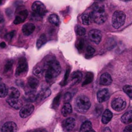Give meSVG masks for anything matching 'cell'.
Instances as JSON below:
<instances>
[{
  "instance_id": "f907efd6",
  "label": "cell",
  "mask_w": 132,
  "mask_h": 132,
  "mask_svg": "<svg viewBox=\"0 0 132 132\" xmlns=\"http://www.w3.org/2000/svg\"><path fill=\"white\" fill-rule=\"evenodd\" d=\"M97 1H104V0H97Z\"/></svg>"
},
{
  "instance_id": "836d02e7",
  "label": "cell",
  "mask_w": 132,
  "mask_h": 132,
  "mask_svg": "<svg viewBox=\"0 0 132 132\" xmlns=\"http://www.w3.org/2000/svg\"><path fill=\"white\" fill-rule=\"evenodd\" d=\"M95 50L91 46H88L86 47V57L89 58L92 56L95 53Z\"/></svg>"
},
{
  "instance_id": "7dc6e473",
  "label": "cell",
  "mask_w": 132,
  "mask_h": 132,
  "mask_svg": "<svg viewBox=\"0 0 132 132\" xmlns=\"http://www.w3.org/2000/svg\"><path fill=\"white\" fill-rule=\"evenodd\" d=\"M119 1H125V2H127V1H131V0H119Z\"/></svg>"
},
{
  "instance_id": "f35d334b",
  "label": "cell",
  "mask_w": 132,
  "mask_h": 132,
  "mask_svg": "<svg viewBox=\"0 0 132 132\" xmlns=\"http://www.w3.org/2000/svg\"><path fill=\"white\" fill-rule=\"evenodd\" d=\"M103 106L100 105V104H97V105L96 106V107H95V113L97 114V116H99V115L101 113L102 111H103Z\"/></svg>"
},
{
  "instance_id": "d6986e66",
  "label": "cell",
  "mask_w": 132,
  "mask_h": 132,
  "mask_svg": "<svg viewBox=\"0 0 132 132\" xmlns=\"http://www.w3.org/2000/svg\"><path fill=\"white\" fill-rule=\"evenodd\" d=\"M28 86L30 90H36L37 86H39V81L36 77H34V76H31V77H28Z\"/></svg>"
},
{
  "instance_id": "52a82bcc",
  "label": "cell",
  "mask_w": 132,
  "mask_h": 132,
  "mask_svg": "<svg viewBox=\"0 0 132 132\" xmlns=\"http://www.w3.org/2000/svg\"><path fill=\"white\" fill-rule=\"evenodd\" d=\"M32 9L35 14L39 16H43L46 12V9L45 5L39 1H36L33 3L32 5Z\"/></svg>"
},
{
  "instance_id": "bcb514c9",
  "label": "cell",
  "mask_w": 132,
  "mask_h": 132,
  "mask_svg": "<svg viewBox=\"0 0 132 132\" xmlns=\"http://www.w3.org/2000/svg\"><path fill=\"white\" fill-rule=\"evenodd\" d=\"M103 132H112V131H111V130L109 128L106 127V128H104V131H103Z\"/></svg>"
},
{
  "instance_id": "83f0119b",
  "label": "cell",
  "mask_w": 132,
  "mask_h": 132,
  "mask_svg": "<svg viewBox=\"0 0 132 132\" xmlns=\"http://www.w3.org/2000/svg\"><path fill=\"white\" fill-rule=\"evenodd\" d=\"M48 21L50 23L56 26L59 25V22H60L59 16L55 14H52L50 15V16L48 17Z\"/></svg>"
},
{
  "instance_id": "f1b7e54d",
  "label": "cell",
  "mask_w": 132,
  "mask_h": 132,
  "mask_svg": "<svg viewBox=\"0 0 132 132\" xmlns=\"http://www.w3.org/2000/svg\"><path fill=\"white\" fill-rule=\"evenodd\" d=\"M93 79H94V74L92 72H88L86 74V77H85V81L82 82V86H85V85H87L90 84V82H92Z\"/></svg>"
},
{
  "instance_id": "7402d4cb",
  "label": "cell",
  "mask_w": 132,
  "mask_h": 132,
  "mask_svg": "<svg viewBox=\"0 0 132 132\" xmlns=\"http://www.w3.org/2000/svg\"><path fill=\"white\" fill-rule=\"evenodd\" d=\"M79 132H95L92 128V122L90 121H85L81 126Z\"/></svg>"
},
{
  "instance_id": "d590c367",
  "label": "cell",
  "mask_w": 132,
  "mask_h": 132,
  "mask_svg": "<svg viewBox=\"0 0 132 132\" xmlns=\"http://www.w3.org/2000/svg\"><path fill=\"white\" fill-rule=\"evenodd\" d=\"M76 46H77V48L79 51L82 52L83 50L84 46H85V41H84V39H79V41L77 43V45H76Z\"/></svg>"
},
{
  "instance_id": "4fadbf2b",
  "label": "cell",
  "mask_w": 132,
  "mask_h": 132,
  "mask_svg": "<svg viewBox=\"0 0 132 132\" xmlns=\"http://www.w3.org/2000/svg\"><path fill=\"white\" fill-rule=\"evenodd\" d=\"M6 101L10 106L12 107L15 110L20 109L23 106V103L20 99H19V98L8 97Z\"/></svg>"
},
{
  "instance_id": "f6af8a7d",
  "label": "cell",
  "mask_w": 132,
  "mask_h": 132,
  "mask_svg": "<svg viewBox=\"0 0 132 132\" xmlns=\"http://www.w3.org/2000/svg\"><path fill=\"white\" fill-rule=\"evenodd\" d=\"M6 46V44L5 42H2L0 43V47L1 48H5Z\"/></svg>"
},
{
  "instance_id": "3957f363",
  "label": "cell",
  "mask_w": 132,
  "mask_h": 132,
  "mask_svg": "<svg viewBox=\"0 0 132 132\" xmlns=\"http://www.w3.org/2000/svg\"><path fill=\"white\" fill-rule=\"evenodd\" d=\"M91 102L89 98L85 95H80L76 101V108L80 113H85L90 109Z\"/></svg>"
},
{
  "instance_id": "484cf974",
  "label": "cell",
  "mask_w": 132,
  "mask_h": 132,
  "mask_svg": "<svg viewBox=\"0 0 132 132\" xmlns=\"http://www.w3.org/2000/svg\"><path fill=\"white\" fill-rule=\"evenodd\" d=\"M36 90H30V91L26 93L25 96H24V99L26 101L28 102H32L36 101Z\"/></svg>"
},
{
  "instance_id": "5b68a950",
  "label": "cell",
  "mask_w": 132,
  "mask_h": 132,
  "mask_svg": "<svg viewBox=\"0 0 132 132\" xmlns=\"http://www.w3.org/2000/svg\"><path fill=\"white\" fill-rule=\"evenodd\" d=\"M28 70V63L25 57H21L19 59L17 65L16 70H15V76L19 77L24 75Z\"/></svg>"
},
{
  "instance_id": "b9f144b4",
  "label": "cell",
  "mask_w": 132,
  "mask_h": 132,
  "mask_svg": "<svg viewBox=\"0 0 132 132\" xmlns=\"http://www.w3.org/2000/svg\"><path fill=\"white\" fill-rule=\"evenodd\" d=\"M123 132H132V125H128L127 126H126Z\"/></svg>"
},
{
  "instance_id": "cb8c5ba5",
  "label": "cell",
  "mask_w": 132,
  "mask_h": 132,
  "mask_svg": "<svg viewBox=\"0 0 132 132\" xmlns=\"http://www.w3.org/2000/svg\"><path fill=\"white\" fill-rule=\"evenodd\" d=\"M72 108L71 104L69 103H65L61 109V113L64 117H67L68 115L72 113Z\"/></svg>"
},
{
  "instance_id": "e575fe53",
  "label": "cell",
  "mask_w": 132,
  "mask_h": 132,
  "mask_svg": "<svg viewBox=\"0 0 132 132\" xmlns=\"http://www.w3.org/2000/svg\"><path fill=\"white\" fill-rule=\"evenodd\" d=\"M123 90L126 93L129 97L132 99V86L130 85H125L123 87Z\"/></svg>"
},
{
  "instance_id": "2e32d148",
  "label": "cell",
  "mask_w": 132,
  "mask_h": 132,
  "mask_svg": "<svg viewBox=\"0 0 132 132\" xmlns=\"http://www.w3.org/2000/svg\"><path fill=\"white\" fill-rule=\"evenodd\" d=\"M35 28L36 27L33 23H26L22 27V32L24 36H28L33 33L34 31L35 30Z\"/></svg>"
},
{
  "instance_id": "603a6c76",
  "label": "cell",
  "mask_w": 132,
  "mask_h": 132,
  "mask_svg": "<svg viewBox=\"0 0 132 132\" xmlns=\"http://www.w3.org/2000/svg\"><path fill=\"white\" fill-rule=\"evenodd\" d=\"M81 20H82V24L85 25H90L93 22L91 12L90 13H85L81 16Z\"/></svg>"
},
{
  "instance_id": "7a4b0ae2",
  "label": "cell",
  "mask_w": 132,
  "mask_h": 132,
  "mask_svg": "<svg viewBox=\"0 0 132 132\" xmlns=\"http://www.w3.org/2000/svg\"><path fill=\"white\" fill-rule=\"evenodd\" d=\"M91 14L93 21L98 24L104 23L107 19V15L104 10V6L100 3H95L92 6Z\"/></svg>"
},
{
  "instance_id": "d6a6232c",
  "label": "cell",
  "mask_w": 132,
  "mask_h": 132,
  "mask_svg": "<svg viewBox=\"0 0 132 132\" xmlns=\"http://www.w3.org/2000/svg\"><path fill=\"white\" fill-rule=\"evenodd\" d=\"M13 67V61L12 60H9L6 61L5 63V67H4V72L5 73H7V72H10L12 70Z\"/></svg>"
},
{
  "instance_id": "e0dca14e",
  "label": "cell",
  "mask_w": 132,
  "mask_h": 132,
  "mask_svg": "<svg viewBox=\"0 0 132 132\" xmlns=\"http://www.w3.org/2000/svg\"><path fill=\"white\" fill-rule=\"evenodd\" d=\"M82 78V73L80 71H76L71 75L70 81L72 85H76L79 83Z\"/></svg>"
},
{
  "instance_id": "277c9868",
  "label": "cell",
  "mask_w": 132,
  "mask_h": 132,
  "mask_svg": "<svg viewBox=\"0 0 132 132\" xmlns=\"http://www.w3.org/2000/svg\"><path fill=\"white\" fill-rule=\"evenodd\" d=\"M126 14L121 10H117L113 14L112 18V24L113 28H119L125 23Z\"/></svg>"
},
{
  "instance_id": "ab89813d",
  "label": "cell",
  "mask_w": 132,
  "mask_h": 132,
  "mask_svg": "<svg viewBox=\"0 0 132 132\" xmlns=\"http://www.w3.org/2000/svg\"><path fill=\"white\" fill-rule=\"evenodd\" d=\"M70 70V68H68V69L67 70V71H66V73H65V75H64V79H63V83L61 84L62 85H65V84H66V82H67V79H68V76H69Z\"/></svg>"
},
{
  "instance_id": "4316f807",
  "label": "cell",
  "mask_w": 132,
  "mask_h": 132,
  "mask_svg": "<svg viewBox=\"0 0 132 132\" xmlns=\"http://www.w3.org/2000/svg\"><path fill=\"white\" fill-rule=\"evenodd\" d=\"M8 89L6 85L3 82L0 83V97L4 98L7 96L8 95Z\"/></svg>"
},
{
  "instance_id": "681fc988",
  "label": "cell",
  "mask_w": 132,
  "mask_h": 132,
  "mask_svg": "<svg viewBox=\"0 0 132 132\" xmlns=\"http://www.w3.org/2000/svg\"><path fill=\"white\" fill-rule=\"evenodd\" d=\"M1 77H0V83H1Z\"/></svg>"
},
{
  "instance_id": "7bdbcfd3",
  "label": "cell",
  "mask_w": 132,
  "mask_h": 132,
  "mask_svg": "<svg viewBox=\"0 0 132 132\" xmlns=\"http://www.w3.org/2000/svg\"><path fill=\"white\" fill-rule=\"evenodd\" d=\"M32 132H47L45 129H37Z\"/></svg>"
},
{
  "instance_id": "1f68e13d",
  "label": "cell",
  "mask_w": 132,
  "mask_h": 132,
  "mask_svg": "<svg viewBox=\"0 0 132 132\" xmlns=\"http://www.w3.org/2000/svg\"><path fill=\"white\" fill-rule=\"evenodd\" d=\"M76 32L78 36H82L86 34V29L80 25H77L76 27Z\"/></svg>"
},
{
  "instance_id": "ba28073f",
  "label": "cell",
  "mask_w": 132,
  "mask_h": 132,
  "mask_svg": "<svg viewBox=\"0 0 132 132\" xmlns=\"http://www.w3.org/2000/svg\"><path fill=\"white\" fill-rule=\"evenodd\" d=\"M88 36L90 39L95 44H98L102 39V33L99 30L93 29L89 32Z\"/></svg>"
},
{
  "instance_id": "74e56055",
  "label": "cell",
  "mask_w": 132,
  "mask_h": 132,
  "mask_svg": "<svg viewBox=\"0 0 132 132\" xmlns=\"http://www.w3.org/2000/svg\"><path fill=\"white\" fill-rule=\"evenodd\" d=\"M72 97V94L70 92H67L64 95V103H68L70 101Z\"/></svg>"
},
{
  "instance_id": "30bf717a",
  "label": "cell",
  "mask_w": 132,
  "mask_h": 132,
  "mask_svg": "<svg viewBox=\"0 0 132 132\" xmlns=\"http://www.w3.org/2000/svg\"><path fill=\"white\" fill-rule=\"evenodd\" d=\"M76 122L73 117H68L63 122V128L64 131H71L75 128Z\"/></svg>"
},
{
  "instance_id": "d4e9b609",
  "label": "cell",
  "mask_w": 132,
  "mask_h": 132,
  "mask_svg": "<svg viewBox=\"0 0 132 132\" xmlns=\"http://www.w3.org/2000/svg\"><path fill=\"white\" fill-rule=\"evenodd\" d=\"M8 97L10 98H19L20 96V93H19L18 89L16 88L11 87L8 90Z\"/></svg>"
},
{
  "instance_id": "4dcf8cb0",
  "label": "cell",
  "mask_w": 132,
  "mask_h": 132,
  "mask_svg": "<svg viewBox=\"0 0 132 132\" xmlns=\"http://www.w3.org/2000/svg\"><path fill=\"white\" fill-rule=\"evenodd\" d=\"M43 73V69L41 67L37 66V67H36L34 68L33 73L35 76L41 77V76H42Z\"/></svg>"
},
{
  "instance_id": "ee69618b",
  "label": "cell",
  "mask_w": 132,
  "mask_h": 132,
  "mask_svg": "<svg viewBox=\"0 0 132 132\" xmlns=\"http://www.w3.org/2000/svg\"><path fill=\"white\" fill-rule=\"evenodd\" d=\"M3 21H4L3 15H2V14H1V12H0V24H1V23H2Z\"/></svg>"
},
{
  "instance_id": "9c48e42d",
  "label": "cell",
  "mask_w": 132,
  "mask_h": 132,
  "mask_svg": "<svg viewBox=\"0 0 132 132\" xmlns=\"http://www.w3.org/2000/svg\"><path fill=\"white\" fill-rule=\"evenodd\" d=\"M34 110V106L32 104H27L24 106H22L19 112V116L21 118H27L30 115L32 114Z\"/></svg>"
},
{
  "instance_id": "7c38bea8",
  "label": "cell",
  "mask_w": 132,
  "mask_h": 132,
  "mask_svg": "<svg viewBox=\"0 0 132 132\" xmlns=\"http://www.w3.org/2000/svg\"><path fill=\"white\" fill-rule=\"evenodd\" d=\"M51 95V90L50 89L46 88H43L38 94L36 95V101L41 102L43 101L44 99H46Z\"/></svg>"
},
{
  "instance_id": "c3c4849f",
  "label": "cell",
  "mask_w": 132,
  "mask_h": 132,
  "mask_svg": "<svg viewBox=\"0 0 132 132\" xmlns=\"http://www.w3.org/2000/svg\"><path fill=\"white\" fill-rule=\"evenodd\" d=\"M3 1V0H0V5H1V4H2Z\"/></svg>"
},
{
  "instance_id": "f546056e",
  "label": "cell",
  "mask_w": 132,
  "mask_h": 132,
  "mask_svg": "<svg viewBox=\"0 0 132 132\" xmlns=\"http://www.w3.org/2000/svg\"><path fill=\"white\" fill-rule=\"evenodd\" d=\"M46 37L45 36V34H42L37 39V43H36V45H37V48H40L44 44L46 43Z\"/></svg>"
},
{
  "instance_id": "5bb4252c",
  "label": "cell",
  "mask_w": 132,
  "mask_h": 132,
  "mask_svg": "<svg viewBox=\"0 0 132 132\" xmlns=\"http://www.w3.org/2000/svg\"><path fill=\"white\" fill-rule=\"evenodd\" d=\"M28 12L27 10H21V11L17 14L16 17H15V19H14V24H18L24 22V21H25V19H27V16H28Z\"/></svg>"
},
{
  "instance_id": "6da1fadb",
  "label": "cell",
  "mask_w": 132,
  "mask_h": 132,
  "mask_svg": "<svg viewBox=\"0 0 132 132\" xmlns=\"http://www.w3.org/2000/svg\"><path fill=\"white\" fill-rule=\"evenodd\" d=\"M43 71L45 72V79L48 82H50L59 76L61 68L57 61L50 60L45 63Z\"/></svg>"
},
{
  "instance_id": "44dd1931",
  "label": "cell",
  "mask_w": 132,
  "mask_h": 132,
  "mask_svg": "<svg viewBox=\"0 0 132 132\" xmlns=\"http://www.w3.org/2000/svg\"><path fill=\"white\" fill-rule=\"evenodd\" d=\"M112 117H113V114L112 112L110 110H106L102 116V122L104 125H106L111 121Z\"/></svg>"
},
{
  "instance_id": "9a60e30c",
  "label": "cell",
  "mask_w": 132,
  "mask_h": 132,
  "mask_svg": "<svg viewBox=\"0 0 132 132\" xmlns=\"http://www.w3.org/2000/svg\"><path fill=\"white\" fill-rule=\"evenodd\" d=\"M17 125L14 122H7L3 125L1 128V132H16Z\"/></svg>"
},
{
  "instance_id": "8992f818",
  "label": "cell",
  "mask_w": 132,
  "mask_h": 132,
  "mask_svg": "<svg viewBox=\"0 0 132 132\" xmlns=\"http://www.w3.org/2000/svg\"><path fill=\"white\" fill-rule=\"evenodd\" d=\"M126 101L121 97L114 98L112 102V108L116 112H121L126 108Z\"/></svg>"
},
{
  "instance_id": "ffe728a7",
  "label": "cell",
  "mask_w": 132,
  "mask_h": 132,
  "mask_svg": "<svg viewBox=\"0 0 132 132\" xmlns=\"http://www.w3.org/2000/svg\"><path fill=\"white\" fill-rule=\"evenodd\" d=\"M121 122L126 125L132 123V110L128 111L121 117Z\"/></svg>"
},
{
  "instance_id": "60d3db41",
  "label": "cell",
  "mask_w": 132,
  "mask_h": 132,
  "mask_svg": "<svg viewBox=\"0 0 132 132\" xmlns=\"http://www.w3.org/2000/svg\"><path fill=\"white\" fill-rule=\"evenodd\" d=\"M14 34H15V31H11L10 32L8 33L6 35V39L8 40H10L13 38V37L14 36Z\"/></svg>"
},
{
  "instance_id": "8fae6325",
  "label": "cell",
  "mask_w": 132,
  "mask_h": 132,
  "mask_svg": "<svg viewBox=\"0 0 132 132\" xmlns=\"http://www.w3.org/2000/svg\"><path fill=\"white\" fill-rule=\"evenodd\" d=\"M110 97V94L108 89L106 88H104L99 90L97 92V99L98 102L99 103H104V102L108 101Z\"/></svg>"
},
{
  "instance_id": "8d00e7d4",
  "label": "cell",
  "mask_w": 132,
  "mask_h": 132,
  "mask_svg": "<svg viewBox=\"0 0 132 132\" xmlns=\"http://www.w3.org/2000/svg\"><path fill=\"white\" fill-rule=\"evenodd\" d=\"M61 96V94H59L56 97H55V99H54V101H53V106H54V107H57L59 104Z\"/></svg>"
},
{
  "instance_id": "ac0fdd59",
  "label": "cell",
  "mask_w": 132,
  "mask_h": 132,
  "mask_svg": "<svg viewBox=\"0 0 132 132\" xmlns=\"http://www.w3.org/2000/svg\"><path fill=\"white\" fill-rule=\"evenodd\" d=\"M99 82L101 85L103 86H108L112 82V79L110 75L108 73H104L101 75L100 77Z\"/></svg>"
}]
</instances>
